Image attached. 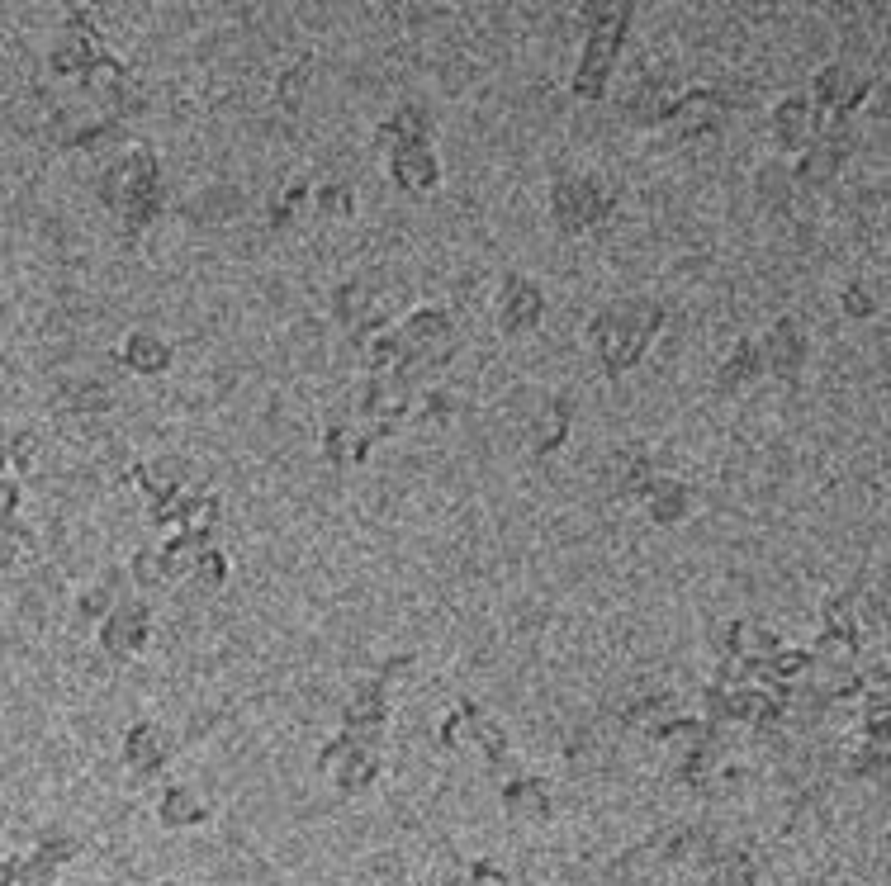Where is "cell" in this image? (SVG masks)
Listing matches in <instances>:
<instances>
[{
  "instance_id": "obj_1",
  "label": "cell",
  "mask_w": 891,
  "mask_h": 886,
  "mask_svg": "<svg viewBox=\"0 0 891 886\" xmlns=\"http://www.w3.org/2000/svg\"><path fill=\"white\" fill-rule=\"evenodd\" d=\"M626 15H631V10H612V19H607L598 34H593V43H588V57H583V72H579V95H598V91H602V81H607V67H612V57H617L612 48H617Z\"/></svg>"
},
{
  "instance_id": "obj_2",
  "label": "cell",
  "mask_w": 891,
  "mask_h": 886,
  "mask_svg": "<svg viewBox=\"0 0 891 886\" xmlns=\"http://www.w3.org/2000/svg\"><path fill=\"white\" fill-rule=\"evenodd\" d=\"M399 176H408L413 185H432V157H427V147L418 143V133L399 147Z\"/></svg>"
},
{
  "instance_id": "obj_3",
  "label": "cell",
  "mask_w": 891,
  "mask_h": 886,
  "mask_svg": "<svg viewBox=\"0 0 891 886\" xmlns=\"http://www.w3.org/2000/svg\"><path fill=\"white\" fill-rule=\"evenodd\" d=\"M128 361L133 365H147V370H162L166 365V351L157 342H128Z\"/></svg>"
}]
</instances>
